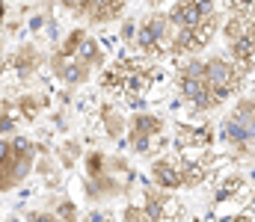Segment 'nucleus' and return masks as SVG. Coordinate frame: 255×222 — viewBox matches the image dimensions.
Wrapping results in <instances>:
<instances>
[{"mask_svg": "<svg viewBox=\"0 0 255 222\" xmlns=\"http://www.w3.org/2000/svg\"><path fill=\"white\" fill-rule=\"evenodd\" d=\"M232 51H235L241 69H247V74L253 72V21L232 39Z\"/></svg>", "mask_w": 255, "mask_h": 222, "instance_id": "obj_10", "label": "nucleus"}, {"mask_svg": "<svg viewBox=\"0 0 255 222\" xmlns=\"http://www.w3.org/2000/svg\"><path fill=\"white\" fill-rule=\"evenodd\" d=\"M166 21L175 27L172 51L175 54H193L211 42L217 33V3L214 0H181Z\"/></svg>", "mask_w": 255, "mask_h": 222, "instance_id": "obj_1", "label": "nucleus"}, {"mask_svg": "<svg viewBox=\"0 0 255 222\" xmlns=\"http://www.w3.org/2000/svg\"><path fill=\"white\" fill-rule=\"evenodd\" d=\"M89 175H92V178L104 175V157H101V154H89Z\"/></svg>", "mask_w": 255, "mask_h": 222, "instance_id": "obj_12", "label": "nucleus"}, {"mask_svg": "<svg viewBox=\"0 0 255 222\" xmlns=\"http://www.w3.org/2000/svg\"><path fill=\"white\" fill-rule=\"evenodd\" d=\"M148 3H163V0H148Z\"/></svg>", "mask_w": 255, "mask_h": 222, "instance_id": "obj_16", "label": "nucleus"}, {"mask_svg": "<svg viewBox=\"0 0 255 222\" xmlns=\"http://www.w3.org/2000/svg\"><path fill=\"white\" fill-rule=\"evenodd\" d=\"M30 163H33V146L27 140L18 137L12 143H0V190H12L18 181H24Z\"/></svg>", "mask_w": 255, "mask_h": 222, "instance_id": "obj_2", "label": "nucleus"}, {"mask_svg": "<svg viewBox=\"0 0 255 222\" xmlns=\"http://www.w3.org/2000/svg\"><path fill=\"white\" fill-rule=\"evenodd\" d=\"M163 128V122L157 116H136L133 119V128H130V143L136 151H145L148 148V140Z\"/></svg>", "mask_w": 255, "mask_h": 222, "instance_id": "obj_9", "label": "nucleus"}, {"mask_svg": "<svg viewBox=\"0 0 255 222\" xmlns=\"http://www.w3.org/2000/svg\"><path fill=\"white\" fill-rule=\"evenodd\" d=\"M232 9L238 12V15H250V9H253V0H232Z\"/></svg>", "mask_w": 255, "mask_h": 222, "instance_id": "obj_14", "label": "nucleus"}, {"mask_svg": "<svg viewBox=\"0 0 255 222\" xmlns=\"http://www.w3.org/2000/svg\"><path fill=\"white\" fill-rule=\"evenodd\" d=\"M211 137H214L211 128H199V131H196V128H181V131H178V143H181V146H208Z\"/></svg>", "mask_w": 255, "mask_h": 222, "instance_id": "obj_11", "label": "nucleus"}, {"mask_svg": "<svg viewBox=\"0 0 255 222\" xmlns=\"http://www.w3.org/2000/svg\"><path fill=\"white\" fill-rule=\"evenodd\" d=\"M101 83L107 89H113V92H122V95H139L151 83V69L145 63L125 60V63H116L110 72L104 74Z\"/></svg>", "mask_w": 255, "mask_h": 222, "instance_id": "obj_3", "label": "nucleus"}, {"mask_svg": "<svg viewBox=\"0 0 255 222\" xmlns=\"http://www.w3.org/2000/svg\"><path fill=\"white\" fill-rule=\"evenodd\" d=\"M33 222H57V220L48 217V214H33Z\"/></svg>", "mask_w": 255, "mask_h": 222, "instance_id": "obj_15", "label": "nucleus"}, {"mask_svg": "<svg viewBox=\"0 0 255 222\" xmlns=\"http://www.w3.org/2000/svg\"><path fill=\"white\" fill-rule=\"evenodd\" d=\"M205 166L202 163H169V160H157L154 163V181L163 190H175L184 184H196L202 178Z\"/></svg>", "mask_w": 255, "mask_h": 222, "instance_id": "obj_5", "label": "nucleus"}, {"mask_svg": "<svg viewBox=\"0 0 255 222\" xmlns=\"http://www.w3.org/2000/svg\"><path fill=\"white\" fill-rule=\"evenodd\" d=\"M12 222H15V220H12Z\"/></svg>", "mask_w": 255, "mask_h": 222, "instance_id": "obj_17", "label": "nucleus"}, {"mask_svg": "<svg viewBox=\"0 0 255 222\" xmlns=\"http://www.w3.org/2000/svg\"><path fill=\"white\" fill-rule=\"evenodd\" d=\"M60 220H63V222H74V220H77V214H74V205H71V202H63V205H60Z\"/></svg>", "mask_w": 255, "mask_h": 222, "instance_id": "obj_13", "label": "nucleus"}, {"mask_svg": "<svg viewBox=\"0 0 255 222\" xmlns=\"http://www.w3.org/2000/svg\"><path fill=\"white\" fill-rule=\"evenodd\" d=\"M63 6L74 9L77 15L89 18L92 24H107L116 21L125 12V0H63Z\"/></svg>", "mask_w": 255, "mask_h": 222, "instance_id": "obj_7", "label": "nucleus"}, {"mask_svg": "<svg viewBox=\"0 0 255 222\" xmlns=\"http://www.w3.org/2000/svg\"><path fill=\"white\" fill-rule=\"evenodd\" d=\"M205 63H190V66H184V72H181V95L190 101L193 107H199V110H211V107H217L214 104V98H211V92H208V83H205Z\"/></svg>", "mask_w": 255, "mask_h": 222, "instance_id": "obj_6", "label": "nucleus"}, {"mask_svg": "<svg viewBox=\"0 0 255 222\" xmlns=\"http://www.w3.org/2000/svg\"><path fill=\"white\" fill-rule=\"evenodd\" d=\"M166 18L163 15H151L142 27H139V36H136V45L142 48V51H160V45H163V36H166Z\"/></svg>", "mask_w": 255, "mask_h": 222, "instance_id": "obj_8", "label": "nucleus"}, {"mask_svg": "<svg viewBox=\"0 0 255 222\" xmlns=\"http://www.w3.org/2000/svg\"><path fill=\"white\" fill-rule=\"evenodd\" d=\"M205 83H208V92H211V98H214V104H223L238 86H241V80H244V72L241 69H235V66H229L226 60H211V63H205Z\"/></svg>", "mask_w": 255, "mask_h": 222, "instance_id": "obj_4", "label": "nucleus"}]
</instances>
